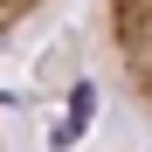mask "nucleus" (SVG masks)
<instances>
[{"mask_svg": "<svg viewBox=\"0 0 152 152\" xmlns=\"http://www.w3.org/2000/svg\"><path fill=\"white\" fill-rule=\"evenodd\" d=\"M97 42L118 90L152 111V0H97Z\"/></svg>", "mask_w": 152, "mask_h": 152, "instance_id": "1", "label": "nucleus"}, {"mask_svg": "<svg viewBox=\"0 0 152 152\" xmlns=\"http://www.w3.org/2000/svg\"><path fill=\"white\" fill-rule=\"evenodd\" d=\"M48 7H56V0H0V14H7V35H21V28H28L35 14H48Z\"/></svg>", "mask_w": 152, "mask_h": 152, "instance_id": "2", "label": "nucleus"}]
</instances>
